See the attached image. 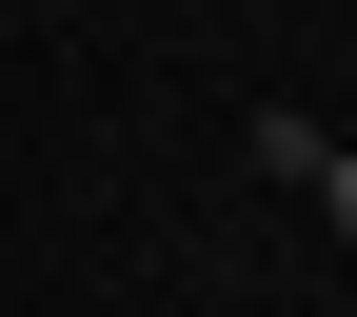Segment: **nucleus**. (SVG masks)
<instances>
[{"mask_svg":"<svg viewBox=\"0 0 357 317\" xmlns=\"http://www.w3.org/2000/svg\"><path fill=\"white\" fill-rule=\"evenodd\" d=\"M238 159L278 178V199H318V159H337V119H298V100H278V119H238Z\"/></svg>","mask_w":357,"mask_h":317,"instance_id":"1","label":"nucleus"},{"mask_svg":"<svg viewBox=\"0 0 357 317\" xmlns=\"http://www.w3.org/2000/svg\"><path fill=\"white\" fill-rule=\"evenodd\" d=\"M318 218H337V238H357V139H337V159H318Z\"/></svg>","mask_w":357,"mask_h":317,"instance_id":"2","label":"nucleus"}]
</instances>
